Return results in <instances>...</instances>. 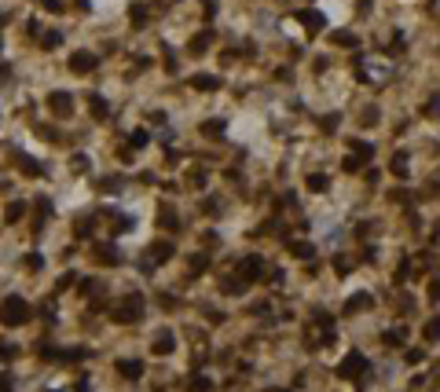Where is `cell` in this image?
<instances>
[{"instance_id": "7a4b0ae2", "label": "cell", "mask_w": 440, "mask_h": 392, "mask_svg": "<svg viewBox=\"0 0 440 392\" xmlns=\"http://www.w3.org/2000/svg\"><path fill=\"white\" fill-rule=\"evenodd\" d=\"M0 315H4V323H22V319H26V304H22L18 297H11L8 308L0 312Z\"/></svg>"}, {"instance_id": "9c48e42d", "label": "cell", "mask_w": 440, "mask_h": 392, "mask_svg": "<svg viewBox=\"0 0 440 392\" xmlns=\"http://www.w3.org/2000/svg\"><path fill=\"white\" fill-rule=\"evenodd\" d=\"M173 348V337H158V341H154V352H169Z\"/></svg>"}, {"instance_id": "52a82bcc", "label": "cell", "mask_w": 440, "mask_h": 392, "mask_svg": "<svg viewBox=\"0 0 440 392\" xmlns=\"http://www.w3.org/2000/svg\"><path fill=\"white\" fill-rule=\"evenodd\" d=\"M257 267H261V260H246V264H242V271H246V279H257Z\"/></svg>"}, {"instance_id": "8992f818", "label": "cell", "mask_w": 440, "mask_h": 392, "mask_svg": "<svg viewBox=\"0 0 440 392\" xmlns=\"http://www.w3.org/2000/svg\"><path fill=\"white\" fill-rule=\"evenodd\" d=\"M352 308H371V293H356V297H352Z\"/></svg>"}, {"instance_id": "ba28073f", "label": "cell", "mask_w": 440, "mask_h": 392, "mask_svg": "<svg viewBox=\"0 0 440 392\" xmlns=\"http://www.w3.org/2000/svg\"><path fill=\"white\" fill-rule=\"evenodd\" d=\"M385 345H404V330H389V334H385Z\"/></svg>"}, {"instance_id": "30bf717a", "label": "cell", "mask_w": 440, "mask_h": 392, "mask_svg": "<svg viewBox=\"0 0 440 392\" xmlns=\"http://www.w3.org/2000/svg\"><path fill=\"white\" fill-rule=\"evenodd\" d=\"M308 187H312V191H323V187H326V176H312V180H308Z\"/></svg>"}, {"instance_id": "277c9868", "label": "cell", "mask_w": 440, "mask_h": 392, "mask_svg": "<svg viewBox=\"0 0 440 392\" xmlns=\"http://www.w3.org/2000/svg\"><path fill=\"white\" fill-rule=\"evenodd\" d=\"M425 337H429V341H440V315L429 319V326H425Z\"/></svg>"}, {"instance_id": "8fae6325", "label": "cell", "mask_w": 440, "mask_h": 392, "mask_svg": "<svg viewBox=\"0 0 440 392\" xmlns=\"http://www.w3.org/2000/svg\"><path fill=\"white\" fill-rule=\"evenodd\" d=\"M74 66H81V70L92 66V55H77V59H74Z\"/></svg>"}, {"instance_id": "3957f363", "label": "cell", "mask_w": 440, "mask_h": 392, "mask_svg": "<svg viewBox=\"0 0 440 392\" xmlns=\"http://www.w3.org/2000/svg\"><path fill=\"white\" fill-rule=\"evenodd\" d=\"M301 22H305L308 30H319V26H323V15H319V11H305V15H301Z\"/></svg>"}, {"instance_id": "6da1fadb", "label": "cell", "mask_w": 440, "mask_h": 392, "mask_svg": "<svg viewBox=\"0 0 440 392\" xmlns=\"http://www.w3.org/2000/svg\"><path fill=\"white\" fill-rule=\"evenodd\" d=\"M359 370H363V356H359V352H349V359L338 367V374H341V377H356Z\"/></svg>"}, {"instance_id": "5b68a950", "label": "cell", "mask_w": 440, "mask_h": 392, "mask_svg": "<svg viewBox=\"0 0 440 392\" xmlns=\"http://www.w3.org/2000/svg\"><path fill=\"white\" fill-rule=\"evenodd\" d=\"M121 374H129V377H140V374H143V367H140V363H121Z\"/></svg>"}]
</instances>
